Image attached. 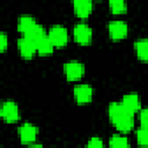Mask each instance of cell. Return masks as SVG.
<instances>
[{"label": "cell", "mask_w": 148, "mask_h": 148, "mask_svg": "<svg viewBox=\"0 0 148 148\" xmlns=\"http://www.w3.org/2000/svg\"><path fill=\"white\" fill-rule=\"evenodd\" d=\"M109 117L112 124L116 126L117 130L120 132H128L134 126L133 113L126 110L121 103H112L109 106Z\"/></svg>", "instance_id": "cell-1"}, {"label": "cell", "mask_w": 148, "mask_h": 148, "mask_svg": "<svg viewBox=\"0 0 148 148\" xmlns=\"http://www.w3.org/2000/svg\"><path fill=\"white\" fill-rule=\"evenodd\" d=\"M49 38L51 39V42L53 43V45L56 47H62L67 44L68 40V35H67V30L61 27V25H54L50 29L49 34H47Z\"/></svg>", "instance_id": "cell-2"}, {"label": "cell", "mask_w": 148, "mask_h": 148, "mask_svg": "<svg viewBox=\"0 0 148 148\" xmlns=\"http://www.w3.org/2000/svg\"><path fill=\"white\" fill-rule=\"evenodd\" d=\"M64 71H65L66 79L68 81H77L82 77L84 73V67L79 61H69L65 64Z\"/></svg>", "instance_id": "cell-3"}, {"label": "cell", "mask_w": 148, "mask_h": 148, "mask_svg": "<svg viewBox=\"0 0 148 148\" xmlns=\"http://www.w3.org/2000/svg\"><path fill=\"white\" fill-rule=\"evenodd\" d=\"M0 114H1L2 119L7 123H15L20 118V111H18L17 105L10 101L5 102L2 104L1 110H0Z\"/></svg>", "instance_id": "cell-4"}, {"label": "cell", "mask_w": 148, "mask_h": 148, "mask_svg": "<svg viewBox=\"0 0 148 148\" xmlns=\"http://www.w3.org/2000/svg\"><path fill=\"white\" fill-rule=\"evenodd\" d=\"M73 35H74V38L75 40L81 44V45H87L90 43L91 40V37H92V32H91V29L84 24V23H79L74 27V30H73Z\"/></svg>", "instance_id": "cell-5"}, {"label": "cell", "mask_w": 148, "mask_h": 148, "mask_svg": "<svg viewBox=\"0 0 148 148\" xmlns=\"http://www.w3.org/2000/svg\"><path fill=\"white\" fill-rule=\"evenodd\" d=\"M128 27L124 21H112L109 23V35L112 39L119 40L127 36Z\"/></svg>", "instance_id": "cell-6"}, {"label": "cell", "mask_w": 148, "mask_h": 148, "mask_svg": "<svg viewBox=\"0 0 148 148\" xmlns=\"http://www.w3.org/2000/svg\"><path fill=\"white\" fill-rule=\"evenodd\" d=\"M17 46H18V50H20L21 56L23 58H25V59L32 58V56L37 52L36 43L32 39H30L29 37H25V36H23L22 38L18 39Z\"/></svg>", "instance_id": "cell-7"}, {"label": "cell", "mask_w": 148, "mask_h": 148, "mask_svg": "<svg viewBox=\"0 0 148 148\" xmlns=\"http://www.w3.org/2000/svg\"><path fill=\"white\" fill-rule=\"evenodd\" d=\"M37 128L31 125V124H23L20 130H18V134H20V139H21V142L24 143V145H31L35 142L36 140V136H37Z\"/></svg>", "instance_id": "cell-8"}, {"label": "cell", "mask_w": 148, "mask_h": 148, "mask_svg": "<svg viewBox=\"0 0 148 148\" xmlns=\"http://www.w3.org/2000/svg\"><path fill=\"white\" fill-rule=\"evenodd\" d=\"M74 96L79 104L89 103L92 98V89L88 84H79L74 88Z\"/></svg>", "instance_id": "cell-9"}, {"label": "cell", "mask_w": 148, "mask_h": 148, "mask_svg": "<svg viewBox=\"0 0 148 148\" xmlns=\"http://www.w3.org/2000/svg\"><path fill=\"white\" fill-rule=\"evenodd\" d=\"M74 10L76 15L81 18H86L90 15L92 10V1L91 0H72Z\"/></svg>", "instance_id": "cell-10"}, {"label": "cell", "mask_w": 148, "mask_h": 148, "mask_svg": "<svg viewBox=\"0 0 148 148\" xmlns=\"http://www.w3.org/2000/svg\"><path fill=\"white\" fill-rule=\"evenodd\" d=\"M38 25V23H36V21L28 15L21 16L18 18V23H17V29L23 34V36L29 35L36 27Z\"/></svg>", "instance_id": "cell-11"}, {"label": "cell", "mask_w": 148, "mask_h": 148, "mask_svg": "<svg viewBox=\"0 0 148 148\" xmlns=\"http://www.w3.org/2000/svg\"><path fill=\"white\" fill-rule=\"evenodd\" d=\"M123 106L132 113H135L140 109V98L136 94H127L123 97Z\"/></svg>", "instance_id": "cell-12"}, {"label": "cell", "mask_w": 148, "mask_h": 148, "mask_svg": "<svg viewBox=\"0 0 148 148\" xmlns=\"http://www.w3.org/2000/svg\"><path fill=\"white\" fill-rule=\"evenodd\" d=\"M36 47H37V52L39 54H44V56H47V54H51L53 52V49L56 47L53 45V43L51 42V39L49 38V36H44L42 37L40 39H38L36 42Z\"/></svg>", "instance_id": "cell-13"}, {"label": "cell", "mask_w": 148, "mask_h": 148, "mask_svg": "<svg viewBox=\"0 0 148 148\" xmlns=\"http://www.w3.org/2000/svg\"><path fill=\"white\" fill-rule=\"evenodd\" d=\"M136 56L140 60L148 61V39H139L134 44Z\"/></svg>", "instance_id": "cell-14"}, {"label": "cell", "mask_w": 148, "mask_h": 148, "mask_svg": "<svg viewBox=\"0 0 148 148\" xmlns=\"http://www.w3.org/2000/svg\"><path fill=\"white\" fill-rule=\"evenodd\" d=\"M109 6L113 14H124L127 8L125 0H109Z\"/></svg>", "instance_id": "cell-15"}, {"label": "cell", "mask_w": 148, "mask_h": 148, "mask_svg": "<svg viewBox=\"0 0 148 148\" xmlns=\"http://www.w3.org/2000/svg\"><path fill=\"white\" fill-rule=\"evenodd\" d=\"M136 140L140 146L148 147V127H142L136 131Z\"/></svg>", "instance_id": "cell-16"}, {"label": "cell", "mask_w": 148, "mask_h": 148, "mask_svg": "<svg viewBox=\"0 0 148 148\" xmlns=\"http://www.w3.org/2000/svg\"><path fill=\"white\" fill-rule=\"evenodd\" d=\"M109 145L111 147H128L130 146L128 140L125 136H121V135H113L110 139Z\"/></svg>", "instance_id": "cell-17"}, {"label": "cell", "mask_w": 148, "mask_h": 148, "mask_svg": "<svg viewBox=\"0 0 148 148\" xmlns=\"http://www.w3.org/2000/svg\"><path fill=\"white\" fill-rule=\"evenodd\" d=\"M140 123L142 127H148V108L140 111Z\"/></svg>", "instance_id": "cell-18"}, {"label": "cell", "mask_w": 148, "mask_h": 148, "mask_svg": "<svg viewBox=\"0 0 148 148\" xmlns=\"http://www.w3.org/2000/svg\"><path fill=\"white\" fill-rule=\"evenodd\" d=\"M87 146L90 148H99V147H103V142L98 138H91L87 143Z\"/></svg>", "instance_id": "cell-19"}, {"label": "cell", "mask_w": 148, "mask_h": 148, "mask_svg": "<svg viewBox=\"0 0 148 148\" xmlns=\"http://www.w3.org/2000/svg\"><path fill=\"white\" fill-rule=\"evenodd\" d=\"M6 49H7V36L6 34L1 32L0 34V50L1 52H3Z\"/></svg>", "instance_id": "cell-20"}]
</instances>
